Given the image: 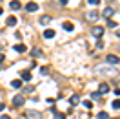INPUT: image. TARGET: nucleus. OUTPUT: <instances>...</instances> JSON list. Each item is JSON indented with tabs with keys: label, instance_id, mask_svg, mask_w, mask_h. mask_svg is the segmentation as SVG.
<instances>
[{
	"label": "nucleus",
	"instance_id": "1",
	"mask_svg": "<svg viewBox=\"0 0 120 119\" xmlns=\"http://www.w3.org/2000/svg\"><path fill=\"white\" fill-rule=\"evenodd\" d=\"M95 72L100 75H111V77H115V75H118V70L115 66H107V64H98L97 68H95Z\"/></svg>",
	"mask_w": 120,
	"mask_h": 119
},
{
	"label": "nucleus",
	"instance_id": "2",
	"mask_svg": "<svg viewBox=\"0 0 120 119\" xmlns=\"http://www.w3.org/2000/svg\"><path fill=\"white\" fill-rule=\"evenodd\" d=\"M91 35H93L95 38H102L104 37V28H100V26L93 28V30H91Z\"/></svg>",
	"mask_w": 120,
	"mask_h": 119
},
{
	"label": "nucleus",
	"instance_id": "3",
	"mask_svg": "<svg viewBox=\"0 0 120 119\" xmlns=\"http://www.w3.org/2000/svg\"><path fill=\"white\" fill-rule=\"evenodd\" d=\"M105 62H107L109 66H116V64H118V57H116V55H107V57H105Z\"/></svg>",
	"mask_w": 120,
	"mask_h": 119
},
{
	"label": "nucleus",
	"instance_id": "4",
	"mask_svg": "<svg viewBox=\"0 0 120 119\" xmlns=\"http://www.w3.org/2000/svg\"><path fill=\"white\" fill-rule=\"evenodd\" d=\"M27 117L29 119H42L44 115H42V112H38V110H29L27 112Z\"/></svg>",
	"mask_w": 120,
	"mask_h": 119
},
{
	"label": "nucleus",
	"instance_id": "5",
	"mask_svg": "<svg viewBox=\"0 0 120 119\" xmlns=\"http://www.w3.org/2000/svg\"><path fill=\"white\" fill-rule=\"evenodd\" d=\"M98 17H100V13H98L97 9H93V11H87V15H86V18H87V20H93V22H95V20H97Z\"/></svg>",
	"mask_w": 120,
	"mask_h": 119
},
{
	"label": "nucleus",
	"instance_id": "6",
	"mask_svg": "<svg viewBox=\"0 0 120 119\" xmlns=\"http://www.w3.org/2000/svg\"><path fill=\"white\" fill-rule=\"evenodd\" d=\"M113 15H115V9H113V8H105L104 13H102V17H104V18H107V20H111Z\"/></svg>",
	"mask_w": 120,
	"mask_h": 119
},
{
	"label": "nucleus",
	"instance_id": "7",
	"mask_svg": "<svg viewBox=\"0 0 120 119\" xmlns=\"http://www.w3.org/2000/svg\"><path fill=\"white\" fill-rule=\"evenodd\" d=\"M24 101H26V99H24V95H20V94L13 97V104H15V106H22Z\"/></svg>",
	"mask_w": 120,
	"mask_h": 119
},
{
	"label": "nucleus",
	"instance_id": "8",
	"mask_svg": "<svg viewBox=\"0 0 120 119\" xmlns=\"http://www.w3.org/2000/svg\"><path fill=\"white\" fill-rule=\"evenodd\" d=\"M107 92H109V84H107V82H102V84H100V88H98V94L105 95Z\"/></svg>",
	"mask_w": 120,
	"mask_h": 119
},
{
	"label": "nucleus",
	"instance_id": "9",
	"mask_svg": "<svg viewBox=\"0 0 120 119\" xmlns=\"http://www.w3.org/2000/svg\"><path fill=\"white\" fill-rule=\"evenodd\" d=\"M26 9H27L29 13H33V11H37V9H38V6L35 4V2H27V4H26Z\"/></svg>",
	"mask_w": 120,
	"mask_h": 119
},
{
	"label": "nucleus",
	"instance_id": "10",
	"mask_svg": "<svg viewBox=\"0 0 120 119\" xmlns=\"http://www.w3.org/2000/svg\"><path fill=\"white\" fill-rule=\"evenodd\" d=\"M62 28H64L66 31H73V30H75V26H73V22H69V20H66V22L62 24Z\"/></svg>",
	"mask_w": 120,
	"mask_h": 119
},
{
	"label": "nucleus",
	"instance_id": "11",
	"mask_svg": "<svg viewBox=\"0 0 120 119\" xmlns=\"http://www.w3.org/2000/svg\"><path fill=\"white\" fill-rule=\"evenodd\" d=\"M20 75H22V81H31V70H24Z\"/></svg>",
	"mask_w": 120,
	"mask_h": 119
},
{
	"label": "nucleus",
	"instance_id": "12",
	"mask_svg": "<svg viewBox=\"0 0 120 119\" xmlns=\"http://www.w3.org/2000/svg\"><path fill=\"white\" fill-rule=\"evenodd\" d=\"M26 50H27V48H26V44H22V42H18V44L15 46V51H18V53H24Z\"/></svg>",
	"mask_w": 120,
	"mask_h": 119
},
{
	"label": "nucleus",
	"instance_id": "13",
	"mask_svg": "<svg viewBox=\"0 0 120 119\" xmlns=\"http://www.w3.org/2000/svg\"><path fill=\"white\" fill-rule=\"evenodd\" d=\"M53 112H55V119H66V114L64 112H56L55 106H53Z\"/></svg>",
	"mask_w": 120,
	"mask_h": 119
},
{
	"label": "nucleus",
	"instance_id": "14",
	"mask_svg": "<svg viewBox=\"0 0 120 119\" xmlns=\"http://www.w3.org/2000/svg\"><path fill=\"white\" fill-rule=\"evenodd\" d=\"M31 55H33V57H42V50H40V48H33V50H31Z\"/></svg>",
	"mask_w": 120,
	"mask_h": 119
},
{
	"label": "nucleus",
	"instance_id": "15",
	"mask_svg": "<svg viewBox=\"0 0 120 119\" xmlns=\"http://www.w3.org/2000/svg\"><path fill=\"white\" fill-rule=\"evenodd\" d=\"M44 37L45 38H53V37H55V30H45L44 31Z\"/></svg>",
	"mask_w": 120,
	"mask_h": 119
},
{
	"label": "nucleus",
	"instance_id": "16",
	"mask_svg": "<svg viewBox=\"0 0 120 119\" xmlns=\"http://www.w3.org/2000/svg\"><path fill=\"white\" fill-rule=\"evenodd\" d=\"M9 6H11V9H20V8H22V4H20L18 0H13V2L9 4Z\"/></svg>",
	"mask_w": 120,
	"mask_h": 119
},
{
	"label": "nucleus",
	"instance_id": "17",
	"mask_svg": "<svg viewBox=\"0 0 120 119\" xmlns=\"http://www.w3.org/2000/svg\"><path fill=\"white\" fill-rule=\"evenodd\" d=\"M6 24H8V26H15V24H16V17H8Z\"/></svg>",
	"mask_w": 120,
	"mask_h": 119
},
{
	"label": "nucleus",
	"instance_id": "18",
	"mask_svg": "<svg viewBox=\"0 0 120 119\" xmlns=\"http://www.w3.org/2000/svg\"><path fill=\"white\" fill-rule=\"evenodd\" d=\"M11 86H13V88H20V86H22V81H20V79H15V81H11Z\"/></svg>",
	"mask_w": 120,
	"mask_h": 119
},
{
	"label": "nucleus",
	"instance_id": "19",
	"mask_svg": "<svg viewBox=\"0 0 120 119\" xmlns=\"http://www.w3.org/2000/svg\"><path fill=\"white\" fill-rule=\"evenodd\" d=\"M78 101H80V97H78V95H71V97H69V103H71V104H76Z\"/></svg>",
	"mask_w": 120,
	"mask_h": 119
},
{
	"label": "nucleus",
	"instance_id": "20",
	"mask_svg": "<svg viewBox=\"0 0 120 119\" xmlns=\"http://www.w3.org/2000/svg\"><path fill=\"white\" fill-rule=\"evenodd\" d=\"M49 22H51V17H42V18H40V24H44V26L49 24Z\"/></svg>",
	"mask_w": 120,
	"mask_h": 119
},
{
	"label": "nucleus",
	"instance_id": "21",
	"mask_svg": "<svg viewBox=\"0 0 120 119\" xmlns=\"http://www.w3.org/2000/svg\"><path fill=\"white\" fill-rule=\"evenodd\" d=\"M111 106L115 108V110H118V108H120V99H115V101L111 103Z\"/></svg>",
	"mask_w": 120,
	"mask_h": 119
},
{
	"label": "nucleus",
	"instance_id": "22",
	"mask_svg": "<svg viewBox=\"0 0 120 119\" xmlns=\"http://www.w3.org/2000/svg\"><path fill=\"white\" fill-rule=\"evenodd\" d=\"M98 119H109V114H107V112H100V114H98Z\"/></svg>",
	"mask_w": 120,
	"mask_h": 119
},
{
	"label": "nucleus",
	"instance_id": "23",
	"mask_svg": "<svg viewBox=\"0 0 120 119\" xmlns=\"http://www.w3.org/2000/svg\"><path fill=\"white\" fill-rule=\"evenodd\" d=\"M84 106H86V108H89V110H91V108H93V103H91V101H84Z\"/></svg>",
	"mask_w": 120,
	"mask_h": 119
},
{
	"label": "nucleus",
	"instance_id": "24",
	"mask_svg": "<svg viewBox=\"0 0 120 119\" xmlns=\"http://www.w3.org/2000/svg\"><path fill=\"white\" fill-rule=\"evenodd\" d=\"M97 48H98V50H102V48H104V40H102V38H98V42H97Z\"/></svg>",
	"mask_w": 120,
	"mask_h": 119
},
{
	"label": "nucleus",
	"instance_id": "25",
	"mask_svg": "<svg viewBox=\"0 0 120 119\" xmlns=\"http://www.w3.org/2000/svg\"><path fill=\"white\" fill-rule=\"evenodd\" d=\"M91 97H93V99H100V97H102V94H98V92H93V94H91Z\"/></svg>",
	"mask_w": 120,
	"mask_h": 119
},
{
	"label": "nucleus",
	"instance_id": "26",
	"mask_svg": "<svg viewBox=\"0 0 120 119\" xmlns=\"http://www.w3.org/2000/svg\"><path fill=\"white\" fill-rule=\"evenodd\" d=\"M107 26H109V28H116V22H115V20H107Z\"/></svg>",
	"mask_w": 120,
	"mask_h": 119
},
{
	"label": "nucleus",
	"instance_id": "27",
	"mask_svg": "<svg viewBox=\"0 0 120 119\" xmlns=\"http://www.w3.org/2000/svg\"><path fill=\"white\" fill-rule=\"evenodd\" d=\"M40 73H42V75H47V68H45V66H40Z\"/></svg>",
	"mask_w": 120,
	"mask_h": 119
},
{
	"label": "nucleus",
	"instance_id": "28",
	"mask_svg": "<svg viewBox=\"0 0 120 119\" xmlns=\"http://www.w3.org/2000/svg\"><path fill=\"white\" fill-rule=\"evenodd\" d=\"M87 2H89L91 6H98V4H100V0H87Z\"/></svg>",
	"mask_w": 120,
	"mask_h": 119
},
{
	"label": "nucleus",
	"instance_id": "29",
	"mask_svg": "<svg viewBox=\"0 0 120 119\" xmlns=\"http://www.w3.org/2000/svg\"><path fill=\"white\" fill-rule=\"evenodd\" d=\"M58 2H60V6H66V4H68L69 0H58Z\"/></svg>",
	"mask_w": 120,
	"mask_h": 119
},
{
	"label": "nucleus",
	"instance_id": "30",
	"mask_svg": "<svg viewBox=\"0 0 120 119\" xmlns=\"http://www.w3.org/2000/svg\"><path fill=\"white\" fill-rule=\"evenodd\" d=\"M113 92H115V95H116V97H120V90H118V88H116V90H113Z\"/></svg>",
	"mask_w": 120,
	"mask_h": 119
},
{
	"label": "nucleus",
	"instance_id": "31",
	"mask_svg": "<svg viewBox=\"0 0 120 119\" xmlns=\"http://www.w3.org/2000/svg\"><path fill=\"white\" fill-rule=\"evenodd\" d=\"M4 108H6V104H4V103H0V112L4 110Z\"/></svg>",
	"mask_w": 120,
	"mask_h": 119
},
{
	"label": "nucleus",
	"instance_id": "32",
	"mask_svg": "<svg viewBox=\"0 0 120 119\" xmlns=\"http://www.w3.org/2000/svg\"><path fill=\"white\" fill-rule=\"evenodd\" d=\"M0 119H11V117H9V115H2Z\"/></svg>",
	"mask_w": 120,
	"mask_h": 119
},
{
	"label": "nucleus",
	"instance_id": "33",
	"mask_svg": "<svg viewBox=\"0 0 120 119\" xmlns=\"http://www.w3.org/2000/svg\"><path fill=\"white\" fill-rule=\"evenodd\" d=\"M2 60H4V53H0V62H2Z\"/></svg>",
	"mask_w": 120,
	"mask_h": 119
},
{
	"label": "nucleus",
	"instance_id": "34",
	"mask_svg": "<svg viewBox=\"0 0 120 119\" xmlns=\"http://www.w3.org/2000/svg\"><path fill=\"white\" fill-rule=\"evenodd\" d=\"M116 37H118V38H120V30H118V31H116Z\"/></svg>",
	"mask_w": 120,
	"mask_h": 119
},
{
	"label": "nucleus",
	"instance_id": "35",
	"mask_svg": "<svg viewBox=\"0 0 120 119\" xmlns=\"http://www.w3.org/2000/svg\"><path fill=\"white\" fill-rule=\"evenodd\" d=\"M2 13H4V9H2V8H0V15H2Z\"/></svg>",
	"mask_w": 120,
	"mask_h": 119
},
{
	"label": "nucleus",
	"instance_id": "36",
	"mask_svg": "<svg viewBox=\"0 0 120 119\" xmlns=\"http://www.w3.org/2000/svg\"><path fill=\"white\" fill-rule=\"evenodd\" d=\"M118 50H120V44H118Z\"/></svg>",
	"mask_w": 120,
	"mask_h": 119
},
{
	"label": "nucleus",
	"instance_id": "37",
	"mask_svg": "<svg viewBox=\"0 0 120 119\" xmlns=\"http://www.w3.org/2000/svg\"><path fill=\"white\" fill-rule=\"evenodd\" d=\"M116 2H120V0H116Z\"/></svg>",
	"mask_w": 120,
	"mask_h": 119
},
{
	"label": "nucleus",
	"instance_id": "38",
	"mask_svg": "<svg viewBox=\"0 0 120 119\" xmlns=\"http://www.w3.org/2000/svg\"><path fill=\"white\" fill-rule=\"evenodd\" d=\"M109 119H113V117H109Z\"/></svg>",
	"mask_w": 120,
	"mask_h": 119
}]
</instances>
